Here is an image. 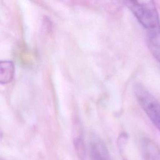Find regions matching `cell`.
<instances>
[{"label": "cell", "instance_id": "obj_1", "mask_svg": "<svg viewBox=\"0 0 160 160\" xmlns=\"http://www.w3.org/2000/svg\"><path fill=\"white\" fill-rule=\"evenodd\" d=\"M126 5L148 33L160 31V19L153 2L128 1Z\"/></svg>", "mask_w": 160, "mask_h": 160}, {"label": "cell", "instance_id": "obj_2", "mask_svg": "<svg viewBox=\"0 0 160 160\" xmlns=\"http://www.w3.org/2000/svg\"><path fill=\"white\" fill-rule=\"evenodd\" d=\"M134 92L138 103L160 131V102L141 84L134 86Z\"/></svg>", "mask_w": 160, "mask_h": 160}, {"label": "cell", "instance_id": "obj_3", "mask_svg": "<svg viewBox=\"0 0 160 160\" xmlns=\"http://www.w3.org/2000/svg\"><path fill=\"white\" fill-rule=\"evenodd\" d=\"M89 151L91 160H112L107 147L97 136L90 138Z\"/></svg>", "mask_w": 160, "mask_h": 160}, {"label": "cell", "instance_id": "obj_4", "mask_svg": "<svg viewBox=\"0 0 160 160\" xmlns=\"http://www.w3.org/2000/svg\"><path fill=\"white\" fill-rule=\"evenodd\" d=\"M142 151L144 160H160L159 147L149 138L142 139Z\"/></svg>", "mask_w": 160, "mask_h": 160}, {"label": "cell", "instance_id": "obj_5", "mask_svg": "<svg viewBox=\"0 0 160 160\" xmlns=\"http://www.w3.org/2000/svg\"><path fill=\"white\" fill-rule=\"evenodd\" d=\"M14 74V64L9 61H0V84L10 82Z\"/></svg>", "mask_w": 160, "mask_h": 160}, {"label": "cell", "instance_id": "obj_6", "mask_svg": "<svg viewBox=\"0 0 160 160\" xmlns=\"http://www.w3.org/2000/svg\"><path fill=\"white\" fill-rule=\"evenodd\" d=\"M148 46L152 56L160 63V31L148 33Z\"/></svg>", "mask_w": 160, "mask_h": 160}]
</instances>
